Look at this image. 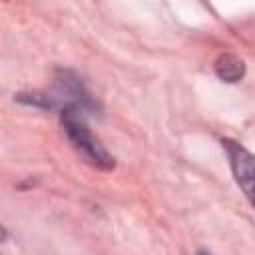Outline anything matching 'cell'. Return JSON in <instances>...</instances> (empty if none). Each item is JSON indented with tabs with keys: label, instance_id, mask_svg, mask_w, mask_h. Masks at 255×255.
I'll return each instance as SVG.
<instances>
[{
	"label": "cell",
	"instance_id": "1",
	"mask_svg": "<svg viewBox=\"0 0 255 255\" xmlns=\"http://www.w3.org/2000/svg\"><path fill=\"white\" fill-rule=\"evenodd\" d=\"M62 126L64 131L74 145V149L94 167L98 169H112L114 167V157L110 151L102 145V141L90 131V128L84 122V112L76 108H66L62 110Z\"/></svg>",
	"mask_w": 255,
	"mask_h": 255
},
{
	"label": "cell",
	"instance_id": "2",
	"mask_svg": "<svg viewBox=\"0 0 255 255\" xmlns=\"http://www.w3.org/2000/svg\"><path fill=\"white\" fill-rule=\"evenodd\" d=\"M221 143L227 151L229 165H231L237 185L241 187L245 197L255 205V155L237 141L221 139Z\"/></svg>",
	"mask_w": 255,
	"mask_h": 255
},
{
	"label": "cell",
	"instance_id": "3",
	"mask_svg": "<svg viewBox=\"0 0 255 255\" xmlns=\"http://www.w3.org/2000/svg\"><path fill=\"white\" fill-rule=\"evenodd\" d=\"M215 74L219 80L223 82H239L243 76H245V64L239 56L235 54H221L217 60H215Z\"/></svg>",
	"mask_w": 255,
	"mask_h": 255
},
{
	"label": "cell",
	"instance_id": "4",
	"mask_svg": "<svg viewBox=\"0 0 255 255\" xmlns=\"http://www.w3.org/2000/svg\"><path fill=\"white\" fill-rule=\"evenodd\" d=\"M199 255H209V253H199Z\"/></svg>",
	"mask_w": 255,
	"mask_h": 255
}]
</instances>
